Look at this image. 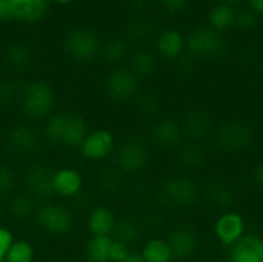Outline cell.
I'll return each mask as SVG.
<instances>
[{"mask_svg":"<svg viewBox=\"0 0 263 262\" xmlns=\"http://www.w3.org/2000/svg\"><path fill=\"white\" fill-rule=\"evenodd\" d=\"M89 130V124L83 114L74 110H59L43 120L42 136L55 148L74 150L80 147Z\"/></svg>","mask_w":263,"mask_h":262,"instance_id":"6da1fadb","label":"cell"},{"mask_svg":"<svg viewBox=\"0 0 263 262\" xmlns=\"http://www.w3.org/2000/svg\"><path fill=\"white\" fill-rule=\"evenodd\" d=\"M17 103L29 120H46L55 111L57 96L49 82L29 79L18 88Z\"/></svg>","mask_w":263,"mask_h":262,"instance_id":"7a4b0ae2","label":"cell"},{"mask_svg":"<svg viewBox=\"0 0 263 262\" xmlns=\"http://www.w3.org/2000/svg\"><path fill=\"white\" fill-rule=\"evenodd\" d=\"M32 221L35 227L48 236H66L74 230L76 218L69 207L60 202H45L39 204Z\"/></svg>","mask_w":263,"mask_h":262,"instance_id":"3957f363","label":"cell"},{"mask_svg":"<svg viewBox=\"0 0 263 262\" xmlns=\"http://www.w3.org/2000/svg\"><path fill=\"white\" fill-rule=\"evenodd\" d=\"M63 48L66 54L77 63H91L102 53L99 36L83 26L72 28L63 37Z\"/></svg>","mask_w":263,"mask_h":262,"instance_id":"277c9868","label":"cell"},{"mask_svg":"<svg viewBox=\"0 0 263 262\" xmlns=\"http://www.w3.org/2000/svg\"><path fill=\"white\" fill-rule=\"evenodd\" d=\"M140 91V77L129 66H116L105 79V93L116 103L136 100Z\"/></svg>","mask_w":263,"mask_h":262,"instance_id":"5b68a950","label":"cell"},{"mask_svg":"<svg viewBox=\"0 0 263 262\" xmlns=\"http://www.w3.org/2000/svg\"><path fill=\"white\" fill-rule=\"evenodd\" d=\"M117 139L116 134L108 128H94L89 130L83 142L80 144L79 154L83 161L100 164L108 161L114 156L117 148Z\"/></svg>","mask_w":263,"mask_h":262,"instance_id":"8992f818","label":"cell"},{"mask_svg":"<svg viewBox=\"0 0 263 262\" xmlns=\"http://www.w3.org/2000/svg\"><path fill=\"white\" fill-rule=\"evenodd\" d=\"M186 51L193 57L205 60L219 59L227 51V40L223 34L211 29L210 26H200L186 37Z\"/></svg>","mask_w":263,"mask_h":262,"instance_id":"52a82bcc","label":"cell"},{"mask_svg":"<svg viewBox=\"0 0 263 262\" xmlns=\"http://www.w3.org/2000/svg\"><path fill=\"white\" fill-rule=\"evenodd\" d=\"M114 164L122 174H139L145 170L149 161V148L140 139H126L117 145L114 153Z\"/></svg>","mask_w":263,"mask_h":262,"instance_id":"ba28073f","label":"cell"},{"mask_svg":"<svg viewBox=\"0 0 263 262\" xmlns=\"http://www.w3.org/2000/svg\"><path fill=\"white\" fill-rule=\"evenodd\" d=\"M248 233V224L245 216L233 208L222 210L213 224V235L216 241L223 247L230 249Z\"/></svg>","mask_w":263,"mask_h":262,"instance_id":"9c48e42d","label":"cell"},{"mask_svg":"<svg viewBox=\"0 0 263 262\" xmlns=\"http://www.w3.org/2000/svg\"><path fill=\"white\" fill-rule=\"evenodd\" d=\"M52 170L45 164H32L23 174V193H26L37 205L49 202L52 195L51 188Z\"/></svg>","mask_w":263,"mask_h":262,"instance_id":"30bf717a","label":"cell"},{"mask_svg":"<svg viewBox=\"0 0 263 262\" xmlns=\"http://www.w3.org/2000/svg\"><path fill=\"white\" fill-rule=\"evenodd\" d=\"M42 131H39L31 122H18L12 125L6 134L8 147L18 156H34L42 145Z\"/></svg>","mask_w":263,"mask_h":262,"instance_id":"8fae6325","label":"cell"},{"mask_svg":"<svg viewBox=\"0 0 263 262\" xmlns=\"http://www.w3.org/2000/svg\"><path fill=\"white\" fill-rule=\"evenodd\" d=\"M51 188L54 198H59L62 201H72L82 195L85 188V178L80 170L63 165L52 170Z\"/></svg>","mask_w":263,"mask_h":262,"instance_id":"7c38bea8","label":"cell"},{"mask_svg":"<svg viewBox=\"0 0 263 262\" xmlns=\"http://www.w3.org/2000/svg\"><path fill=\"white\" fill-rule=\"evenodd\" d=\"M163 199L173 207H188L193 205L199 198L197 184L183 174L168 178L162 185Z\"/></svg>","mask_w":263,"mask_h":262,"instance_id":"4fadbf2b","label":"cell"},{"mask_svg":"<svg viewBox=\"0 0 263 262\" xmlns=\"http://www.w3.org/2000/svg\"><path fill=\"white\" fill-rule=\"evenodd\" d=\"M154 51L156 56L163 60H180L186 53V37L177 28H165L156 36Z\"/></svg>","mask_w":263,"mask_h":262,"instance_id":"5bb4252c","label":"cell"},{"mask_svg":"<svg viewBox=\"0 0 263 262\" xmlns=\"http://www.w3.org/2000/svg\"><path fill=\"white\" fill-rule=\"evenodd\" d=\"M176 262H185L191 259L199 250V236L194 229L188 225L174 227L166 236Z\"/></svg>","mask_w":263,"mask_h":262,"instance_id":"9a60e30c","label":"cell"},{"mask_svg":"<svg viewBox=\"0 0 263 262\" xmlns=\"http://www.w3.org/2000/svg\"><path fill=\"white\" fill-rule=\"evenodd\" d=\"M227 262H263V236L248 232L228 249Z\"/></svg>","mask_w":263,"mask_h":262,"instance_id":"2e32d148","label":"cell"},{"mask_svg":"<svg viewBox=\"0 0 263 262\" xmlns=\"http://www.w3.org/2000/svg\"><path fill=\"white\" fill-rule=\"evenodd\" d=\"M116 212L109 205H96L92 207L85 219V227L89 236H112L117 225Z\"/></svg>","mask_w":263,"mask_h":262,"instance_id":"e0dca14e","label":"cell"},{"mask_svg":"<svg viewBox=\"0 0 263 262\" xmlns=\"http://www.w3.org/2000/svg\"><path fill=\"white\" fill-rule=\"evenodd\" d=\"M9 3L14 20L26 25H35L45 20L51 8L49 0H9Z\"/></svg>","mask_w":263,"mask_h":262,"instance_id":"ac0fdd59","label":"cell"},{"mask_svg":"<svg viewBox=\"0 0 263 262\" xmlns=\"http://www.w3.org/2000/svg\"><path fill=\"white\" fill-rule=\"evenodd\" d=\"M149 136L157 147L173 148L180 144L183 136V128L174 119H162L153 125Z\"/></svg>","mask_w":263,"mask_h":262,"instance_id":"d6986e66","label":"cell"},{"mask_svg":"<svg viewBox=\"0 0 263 262\" xmlns=\"http://www.w3.org/2000/svg\"><path fill=\"white\" fill-rule=\"evenodd\" d=\"M217 144L227 151H242L251 139L250 130L242 124H227L217 131Z\"/></svg>","mask_w":263,"mask_h":262,"instance_id":"ffe728a7","label":"cell"},{"mask_svg":"<svg viewBox=\"0 0 263 262\" xmlns=\"http://www.w3.org/2000/svg\"><path fill=\"white\" fill-rule=\"evenodd\" d=\"M139 253L145 262H176L170 242L163 236H151L145 239Z\"/></svg>","mask_w":263,"mask_h":262,"instance_id":"44dd1931","label":"cell"},{"mask_svg":"<svg viewBox=\"0 0 263 262\" xmlns=\"http://www.w3.org/2000/svg\"><path fill=\"white\" fill-rule=\"evenodd\" d=\"M236 8L225 3H214L208 12V26L220 34L234 28Z\"/></svg>","mask_w":263,"mask_h":262,"instance_id":"7402d4cb","label":"cell"},{"mask_svg":"<svg viewBox=\"0 0 263 262\" xmlns=\"http://www.w3.org/2000/svg\"><path fill=\"white\" fill-rule=\"evenodd\" d=\"M112 236H89L85 244V258L88 262H111Z\"/></svg>","mask_w":263,"mask_h":262,"instance_id":"603a6c76","label":"cell"},{"mask_svg":"<svg viewBox=\"0 0 263 262\" xmlns=\"http://www.w3.org/2000/svg\"><path fill=\"white\" fill-rule=\"evenodd\" d=\"M129 68L139 77L151 76L157 68V56L148 49H139L129 57Z\"/></svg>","mask_w":263,"mask_h":262,"instance_id":"cb8c5ba5","label":"cell"},{"mask_svg":"<svg viewBox=\"0 0 263 262\" xmlns=\"http://www.w3.org/2000/svg\"><path fill=\"white\" fill-rule=\"evenodd\" d=\"M6 207L15 219H28L34 216L37 204L26 193H14L8 198Z\"/></svg>","mask_w":263,"mask_h":262,"instance_id":"d4e9b609","label":"cell"},{"mask_svg":"<svg viewBox=\"0 0 263 262\" xmlns=\"http://www.w3.org/2000/svg\"><path fill=\"white\" fill-rule=\"evenodd\" d=\"M102 54L108 63L120 66L122 62L129 56L128 42L122 37H112L105 43V46H102Z\"/></svg>","mask_w":263,"mask_h":262,"instance_id":"484cf974","label":"cell"},{"mask_svg":"<svg viewBox=\"0 0 263 262\" xmlns=\"http://www.w3.org/2000/svg\"><path fill=\"white\" fill-rule=\"evenodd\" d=\"M35 261V247L26 238H15L12 246L8 250L5 262H34Z\"/></svg>","mask_w":263,"mask_h":262,"instance_id":"4316f807","label":"cell"},{"mask_svg":"<svg viewBox=\"0 0 263 262\" xmlns=\"http://www.w3.org/2000/svg\"><path fill=\"white\" fill-rule=\"evenodd\" d=\"M5 60L12 69L22 71L29 65L31 54H29V49L23 43H14L8 48V51L5 54Z\"/></svg>","mask_w":263,"mask_h":262,"instance_id":"83f0119b","label":"cell"},{"mask_svg":"<svg viewBox=\"0 0 263 262\" xmlns=\"http://www.w3.org/2000/svg\"><path fill=\"white\" fill-rule=\"evenodd\" d=\"M17 185L15 171L9 165H0V198H9L14 195Z\"/></svg>","mask_w":263,"mask_h":262,"instance_id":"f1b7e54d","label":"cell"},{"mask_svg":"<svg viewBox=\"0 0 263 262\" xmlns=\"http://www.w3.org/2000/svg\"><path fill=\"white\" fill-rule=\"evenodd\" d=\"M257 20H259V17L250 8H240L236 11L234 28H237L240 31H251L257 25Z\"/></svg>","mask_w":263,"mask_h":262,"instance_id":"f546056e","label":"cell"},{"mask_svg":"<svg viewBox=\"0 0 263 262\" xmlns=\"http://www.w3.org/2000/svg\"><path fill=\"white\" fill-rule=\"evenodd\" d=\"M14 239H15L14 232L6 225H0V262H5L8 250L12 246Z\"/></svg>","mask_w":263,"mask_h":262,"instance_id":"4dcf8cb0","label":"cell"},{"mask_svg":"<svg viewBox=\"0 0 263 262\" xmlns=\"http://www.w3.org/2000/svg\"><path fill=\"white\" fill-rule=\"evenodd\" d=\"M131 252L133 250L128 244L114 238L112 246H111V262H123Z\"/></svg>","mask_w":263,"mask_h":262,"instance_id":"1f68e13d","label":"cell"},{"mask_svg":"<svg viewBox=\"0 0 263 262\" xmlns=\"http://www.w3.org/2000/svg\"><path fill=\"white\" fill-rule=\"evenodd\" d=\"M17 93L18 90H15L9 82H0V107L14 102V99H17Z\"/></svg>","mask_w":263,"mask_h":262,"instance_id":"d6a6232c","label":"cell"},{"mask_svg":"<svg viewBox=\"0 0 263 262\" xmlns=\"http://www.w3.org/2000/svg\"><path fill=\"white\" fill-rule=\"evenodd\" d=\"M11 20H14V14L9 0H0V22H11Z\"/></svg>","mask_w":263,"mask_h":262,"instance_id":"836d02e7","label":"cell"},{"mask_svg":"<svg viewBox=\"0 0 263 262\" xmlns=\"http://www.w3.org/2000/svg\"><path fill=\"white\" fill-rule=\"evenodd\" d=\"M253 182H254L256 188L263 195V161H260L253 168Z\"/></svg>","mask_w":263,"mask_h":262,"instance_id":"e575fe53","label":"cell"},{"mask_svg":"<svg viewBox=\"0 0 263 262\" xmlns=\"http://www.w3.org/2000/svg\"><path fill=\"white\" fill-rule=\"evenodd\" d=\"M248 8L259 17L263 19V0H247Z\"/></svg>","mask_w":263,"mask_h":262,"instance_id":"d590c367","label":"cell"},{"mask_svg":"<svg viewBox=\"0 0 263 262\" xmlns=\"http://www.w3.org/2000/svg\"><path fill=\"white\" fill-rule=\"evenodd\" d=\"M243 2H247V0H216V3H225V5H230V6L236 8V9L240 8V5Z\"/></svg>","mask_w":263,"mask_h":262,"instance_id":"8d00e7d4","label":"cell"},{"mask_svg":"<svg viewBox=\"0 0 263 262\" xmlns=\"http://www.w3.org/2000/svg\"><path fill=\"white\" fill-rule=\"evenodd\" d=\"M123 262H145V261L142 259V256H140V253H139V252H131Z\"/></svg>","mask_w":263,"mask_h":262,"instance_id":"74e56055","label":"cell"},{"mask_svg":"<svg viewBox=\"0 0 263 262\" xmlns=\"http://www.w3.org/2000/svg\"><path fill=\"white\" fill-rule=\"evenodd\" d=\"M51 3L54 5H60V6H66V5H71L74 0H49Z\"/></svg>","mask_w":263,"mask_h":262,"instance_id":"f35d334b","label":"cell"},{"mask_svg":"<svg viewBox=\"0 0 263 262\" xmlns=\"http://www.w3.org/2000/svg\"><path fill=\"white\" fill-rule=\"evenodd\" d=\"M131 2H133L134 5H145L148 0H131Z\"/></svg>","mask_w":263,"mask_h":262,"instance_id":"ab89813d","label":"cell"},{"mask_svg":"<svg viewBox=\"0 0 263 262\" xmlns=\"http://www.w3.org/2000/svg\"><path fill=\"white\" fill-rule=\"evenodd\" d=\"M177 2H180L182 5H185V6H186V5H188L190 2H193V0H177Z\"/></svg>","mask_w":263,"mask_h":262,"instance_id":"60d3db41","label":"cell"},{"mask_svg":"<svg viewBox=\"0 0 263 262\" xmlns=\"http://www.w3.org/2000/svg\"><path fill=\"white\" fill-rule=\"evenodd\" d=\"M214 262H227V261H214Z\"/></svg>","mask_w":263,"mask_h":262,"instance_id":"b9f144b4","label":"cell"}]
</instances>
